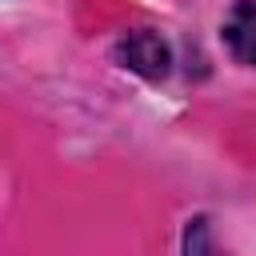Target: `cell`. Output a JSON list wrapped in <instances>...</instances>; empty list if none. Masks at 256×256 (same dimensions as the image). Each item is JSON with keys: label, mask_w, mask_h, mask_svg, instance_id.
Listing matches in <instances>:
<instances>
[{"label": "cell", "mask_w": 256, "mask_h": 256, "mask_svg": "<svg viewBox=\"0 0 256 256\" xmlns=\"http://www.w3.org/2000/svg\"><path fill=\"white\" fill-rule=\"evenodd\" d=\"M224 40L236 60L256 64V0H236V8L224 20Z\"/></svg>", "instance_id": "cell-2"}, {"label": "cell", "mask_w": 256, "mask_h": 256, "mask_svg": "<svg viewBox=\"0 0 256 256\" xmlns=\"http://www.w3.org/2000/svg\"><path fill=\"white\" fill-rule=\"evenodd\" d=\"M116 64L136 72V76H144V80H164L168 64H172V52L156 32L140 28V32H128V36L116 40Z\"/></svg>", "instance_id": "cell-1"}, {"label": "cell", "mask_w": 256, "mask_h": 256, "mask_svg": "<svg viewBox=\"0 0 256 256\" xmlns=\"http://www.w3.org/2000/svg\"><path fill=\"white\" fill-rule=\"evenodd\" d=\"M184 256H228L220 244H216V236H212V224L200 216V220H192L188 228H184Z\"/></svg>", "instance_id": "cell-3"}]
</instances>
